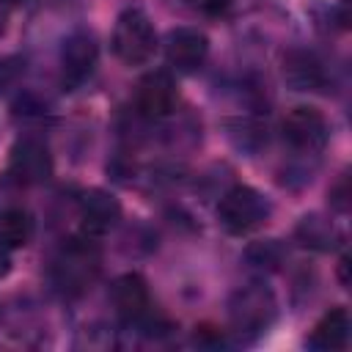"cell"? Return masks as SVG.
<instances>
[{
	"label": "cell",
	"mask_w": 352,
	"mask_h": 352,
	"mask_svg": "<svg viewBox=\"0 0 352 352\" xmlns=\"http://www.w3.org/2000/svg\"><path fill=\"white\" fill-rule=\"evenodd\" d=\"M99 270H102L99 248L91 242V236L82 234L60 245V250L50 264V280L63 297H80L94 286Z\"/></svg>",
	"instance_id": "1"
},
{
	"label": "cell",
	"mask_w": 352,
	"mask_h": 352,
	"mask_svg": "<svg viewBox=\"0 0 352 352\" xmlns=\"http://www.w3.org/2000/svg\"><path fill=\"white\" fill-rule=\"evenodd\" d=\"M226 308H228V327H231L234 338L242 344L261 338L278 316V300H275L272 289L264 283L239 286L228 297Z\"/></svg>",
	"instance_id": "2"
},
{
	"label": "cell",
	"mask_w": 352,
	"mask_h": 352,
	"mask_svg": "<svg viewBox=\"0 0 352 352\" xmlns=\"http://www.w3.org/2000/svg\"><path fill=\"white\" fill-rule=\"evenodd\" d=\"M272 214V204L264 192L248 184H234L217 201V223L231 236H245L261 228Z\"/></svg>",
	"instance_id": "3"
},
{
	"label": "cell",
	"mask_w": 352,
	"mask_h": 352,
	"mask_svg": "<svg viewBox=\"0 0 352 352\" xmlns=\"http://www.w3.org/2000/svg\"><path fill=\"white\" fill-rule=\"evenodd\" d=\"M113 55L124 66H143L157 52V30L143 8H124L113 25Z\"/></svg>",
	"instance_id": "4"
},
{
	"label": "cell",
	"mask_w": 352,
	"mask_h": 352,
	"mask_svg": "<svg viewBox=\"0 0 352 352\" xmlns=\"http://www.w3.org/2000/svg\"><path fill=\"white\" fill-rule=\"evenodd\" d=\"M280 138L294 157H319L330 140V124L316 107L300 104L286 113L280 124Z\"/></svg>",
	"instance_id": "5"
},
{
	"label": "cell",
	"mask_w": 352,
	"mask_h": 352,
	"mask_svg": "<svg viewBox=\"0 0 352 352\" xmlns=\"http://www.w3.org/2000/svg\"><path fill=\"white\" fill-rule=\"evenodd\" d=\"M99 44L88 28H74L66 33L60 52H58V80L63 91H77L96 69Z\"/></svg>",
	"instance_id": "6"
},
{
	"label": "cell",
	"mask_w": 352,
	"mask_h": 352,
	"mask_svg": "<svg viewBox=\"0 0 352 352\" xmlns=\"http://www.w3.org/2000/svg\"><path fill=\"white\" fill-rule=\"evenodd\" d=\"M6 182L14 187H36L52 176V154L50 146L38 135H22L11 151L6 165Z\"/></svg>",
	"instance_id": "7"
},
{
	"label": "cell",
	"mask_w": 352,
	"mask_h": 352,
	"mask_svg": "<svg viewBox=\"0 0 352 352\" xmlns=\"http://www.w3.org/2000/svg\"><path fill=\"white\" fill-rule=\"evenodd\" d=\"M110 302L116 308V314L138 330L154 333L157 330V319L151 314V297H148V286L146 278L138 272H124L110 283Z\"/></svg>",
	"instance_id": "8"
},
{
	"label": "cell",
	"mask_w": 352,
	"mask_h": 352,
	"mask_svg": "<svg viewBox=\"0 0 352 352\" xmlns=\"http://www.w3.org/2000/svg\"><path fill=\"white\" fill-rule=\"evenodd\" d=\"M176 102H179V91H176L170 72L165 69H154L143 74L135 85V110L146 121L168 118L176 110Z\"/></svg>",
	"instance_id": "9"
},
{
	"label": "cell",
	"mask_w": 352,
	"mask_h": 352,
	"mask_svg": "<svg viewBox=\"0 0 352 352\" xmlns=\"http://www.w3.org/2000/svg\"><path fill=\"white\" fill-rule=\"evenodd\" d=\"M280 77L283 82L292 88V91H324L327 82H330V72H327V63L311 52V50H302V47H292L286 50L283 60H280Z\"/></svg>",
	"instance_id": "10"
},
{
	"label": "cell",
	"mask_w": 352,
	"mask_h": 352,
	"mask_svg": "<svg viewBox=\"0 0 352 352\" xmlns=\"http://www.w3.org/2000/svg\"><path fill=\"white\" fill-rule=\"evenodd\" d=\"M165 60L170 69H176L179 74H192L198 72L206 58H209V38L204 30L198 28H173L165 36Z\"/></svg>",
	"instance_id": "11"
},
{
	"label": "cell",
	"mask_w": 352,
	"mask_h": 352,
	"mask_svg": "<svg viewBox=\"0 0 352 352\" xmlns=\"http://www.w3.org/2000/svg\"><path fill=\"white\" fill-rule=\"evenodd\" d=\"M77 217H80L82 234L94 239V236H102L118 226L121 204L113 192H107L102 187H91L77 198Z\"/></svg>",
	"instance_id": "12"
},
{
	"label": "cell",
	"mask_w": 352,
	"mask_h": 352,
	"mask_svg": "<svg viewBox=\"0 0 352 352\" xmlns=\"http://www.w3.org/2000/svg\"><path fill=\"white\" fill-rule=\"evenodd\" d=\"M349 330H352L349 311L344 305H336L324 311L322 319L314 324V330L305 338V346L316 352H338L349 344Z\"/></svg>",
	"instance_id": "13"
},
{
	"label": "cell",
	"mask_w": 352,
	"mask_h": 352,
	"mask_svg": "<svg viewBox=\"0 0 352 352\" xmlns=\"http://www.w3.org/2000/svg\"><path fill=\"white\" fill-rule=\"evenodd\" d=\"M292 236H294V242L300 248H308V250H316V253H330V250H336L344 242L338 226L327 214H319V212L302 214L297 220Z\"/></svg>",
	"instance_id": "14"
},
{
	"label": "cell",
	"mask_w": 352,
	"mask_h": 352,
	"mask_svg": "<svg viewBox=\"0 0 352 352\" xmlns=\"http://www.w3.org/2000/svg\"><path fill=\"white\" fill-rule=\"evenodd\" d=\"M226 138L231 140V146L236 151L253 157L267 146V121H261L256 113L228 118L226 121Z\"/></svg>",
	"instance_id": "15"
},
{
	"label": "cell",
	"mask_w": 352,
	"mask_h": 352,
	"mask_svg": "<svg viewBox=\"0 0 352 352\" xmlns=\"http://www.w3.org/2000/svg\"><path fill=\"white\" fill-rule=\"evenodd\" d=\"M33 239V217L22 206H8L0 212V245L6 250H19Z\"/></svg>",
	"instance_id": "16"
},
{
	"label": "cell",
	"mask_w": 352,
	"mask_h": 352,
	"mask_svg": "<svg viewBox=\"0 0 352 352\" xmlns=\"http://www.w3.org/2000/svg\"><path fill=\"white\" fill-rule=\"evenodd\" d=\"M245 258L250 267L256 270H264V272H275L283 267V261L289 258V250L280 239H258V242H250L248 250H245Z\"/></svg>",
	"instance_id": "17"
},
{
	"label": "cell",
	"mask_w": 352,
	"mask_h": 352,
	"mask_svg": "<svg viewBox=\"0 0 352 352\" xmlns=\"http://www.w3.org/2000/svg\"><path fill=\"white\" fill-rule=\"evenodd\" d=\"M14 113H16L19 118H44V116L50 113V104H47L44 99L33 96V94H25V96H19V99L14 102Z\"/></svg>",
	"instance_id": "18"
},
{
	"label": "cell",
	"mask_w": 352,
	"mask_h": 352,
	"mask_svg": "<svg viewBox=\"0 0 352 352\" xmlns=\"http://www.w3.org/2000/svg\"><path fill=\"white\" fill-rule=\"evenodd\" d=\"M22 58L19 55H0V91L11 88L16 82V77L22 74Z\"/></svg>",
	"instance_id": "19"
},
{
	"label": "cell",
	"mask_w": 352,
	"mask_h": 352,
	"mask_svg": "<svg viewBox=\"0 0 352 352\" xmlns=\"http://www.w3.org/2000/svg\"><path fill=\"white\" fill-rule=\"evenodd\" d=\"M330 206L336 209V212H349V176L346 173H341L338 179H336V184L330 187Z\"/></svg>",
	"instance_id": "20"
},
{
	"label": "cell",
	"mask_w": 352,
	"mask_h": 352,
	"mask_svg": "<svg viewBox=\"0 0 352 352\" xmlns=\"http://www.w3.org/2000/svg\"><path fill=\"white\" fill-rule=\"evenodd\" d=\"M184 6H190L192 11L204 14V16H220L226 14V8L231 6V0H179Z\"/></svg>",
	"instance_id": "21"
},
{
	"label": "cell",
	"mask_w": 352,
	"mask_h": 352,
	"mask_svg": "<svg viewBox=\"0 0 352 352\" xmlns=\"http://www.w3.org/2000/svg\"><path fill=\"white\" fill-rule=\"evenodd\" d=\"M333 19L338 28H346L349 25V0H336L333 6Z\"/></svg>",
	"instance_id": "22"
},
{
	"label": "cell",
	"mask_w": 352,
	"mask_h": 352,
	"mask_svg": "<svg viewBox=\"0 0 352 352\" xmlns=\"http://www.w3.org/2000/svg\"><path fill=\"white\" fill-rule=\"evenodd\" d=\"M338 280H341L344 289L349 286V256H346V253H344L341 261H338Z\"/></svg>",
	"instance_id": "23"
},
{
	"label": "cell",
	"mask_w": 352,
	"mask_h": 352,
	"mask_svg": "<svg viewBox=\"0 0 352 352\" xmlns=\"http://www.w3.org/2000/svg\"><path fill=\"white\" fill-rule=\"evenodd\" d=\"M11 272V256H8V250L0 245V278H6Z\"/></svg>",
	"instance_id": "24"
},
{
	"label": "cell",
	"mask_w": 352,
	"mask_h": 352,
	"mask_svg": "<svg viewBox=\"0 0 352 352\" xmlns=\"http://www.w3.org/2000/svg\"><path fill=\"white\" fill-rule=\"evenodd\" d=\"M3 25H6V14L0 11V33H3Z\"/></svg>",
	"instance_id": "25"
},
{
	"label": "cell",
	"mask_w": 352,
	"mask_h": 352,
	"mask_svg": "<svg viewBox=\"0 0 352 352\" xmlns=\"http://www.w3.org/2000/svg\"><path fill=\"white\" fill-rule=\"evenodd\" d=\"M0 3H19V0H0Z\"/></svg>",
	"instance_id": "26"
}]
</instances>
